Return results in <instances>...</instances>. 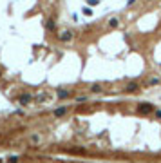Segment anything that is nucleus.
<instances>
[{"mask_svg": "<svg viewBox=\"0 0 161 163\" xmlns=\"http://www.w3.org/2000/svg\"><path fill=\"white\" fill-rule=\"evenodd\" d=\"M74 38V33H73V29H63L60 35H58V40L63 42V43H67V42H71Z\"/></svg>", "mask_w": 161, "mask_h": 163, "instance_id": "f257e3e1", "label": "nucleus"}, {"mask_svg": "<svg viewBox=\"0 0 161 163\" xmlns=\"http://www.w3.org/2000/svg\"><path fill=\"white\" fill-rule=\"evenodd\" d=\"M139 89H141V85H139L138 82H130V83H127V87H125L123 91H125L127 94H134V92H138Z\"/></svg>", "mask_w": 161, "mask_h": 163, "instance_id": "f03ea898", "label": "nucleus"}, {"mask_svg": "<svg viewBox=\"0 0 161 163\" xmlns=\"http://www.w3.org/2000/svg\"><path fill=\"white\" fill-rule=\"evenodd\" d=\"M154 111L152 103H138V112L139 114H150Z\"/></svg>", "mask_w": 161, "mask_h": 163, "instance_id": "7ed1b4c3", "label": "nucleus"}, {"mask_svg": "<svg viewBox=\"0 0 161 163\" xmlns=\"http://www.w3.org/2000/svg\"><path fill=\"white\" fill-rule=\"evenodd\" d=\"M73 91H67V89H56V96L60 100H65V98H71Z\"/></svg>", "mask_w": 161, "mask_h": 163, "instance_id": "20e7f679", "label": "nucleus"}, {"mask_svg": "<svg viewBox=\"0 0 161 163\" xmlns=\"http://www.w3.org/2000/svg\"><path fill=\"white\" fill-rule=\"evenodd\" d=\"M31 100H33V98H31V94H22V96L18 98V103H20L22 107H27V105L31 103Z\"/></svg>", "mask_w": 161, "mask_h": 163, "instance_id": "39448f33", "label": "nucleus"}, {"mask_svg": "<svg viewBox=\"0 0 161 163\" xmlns=\"http://www.w3.org/2000/svg\"><path fill=\"white\" fill-rule=\"evenodd\" d=\"M69 112V107H58V109H54V118H63L65 114Z\"/></svg>", "mask_w": 161, "mask_h": 163, "instance_id": "423d86ee", "label": "nucleus"}, {"mask_svg": "<svg viewBox=\"0 0 161 163\" xmlns=\"http://www.w3.org/2000/svg\"><path fill=\"white\" fill-rule=\"evenodd\" d=\"M45 29H47V31H54V29H56V20H54V18H49V20L45 22Z\"/></svg>", "mask_w": 161, "mask_h": 163, "instance_id": "0eeeda50", "label": "nucleus"}, {"mask_svg": "<svg viewBox=\"0 0 161 163\" xmlns=\"http://www.w3.org/2000/svg\"><path fill=\"white\" fill-rule=\"evenodd\" d=\"M109 27H111V29H116V27H120V18H118V16H112V18L109 20Z\"/></svg>", "mask_w": 161, "mask_h": 163, "instance_id": "6e6552de", "label": "nucleus"}, {"mask_svg": "<svg viewBox=\"0 0 161 163\" xmlns=\"http://www.w3.org/2000/svg\"><path fill=\"white\" fill-rule=\"evenodd\" d=\"M29 141L36 145V143H40V141H42V136H40V134H38V132H33V134L29 136Z\"/></svg>", "mask_w": 161, "mask_h": 163, "instance_id": "1a4fd4ad", "label": "nucleus"}, {"mask_svg": "<svg viewBox=\"0 0 161 163\" xmlns=\"http://www.w3.org/2000/svg\"><path fill=\"white\" fill-rule=\"evenodd\" d=\"M91 92H92V94H100V92H103V87H101V83H94V85L91 87Z\"/></svg>", "mask_w": 161, "mask_h": 163, "instance_id": "9d476101", "label": "nucleus"}, {"mask_svg": "<svg viewBox=\"0 0 161 163\" xmlns=\"http://www.w3.org/2000/svg\"><path fill=\"white\" fill-rule=\"evenodd\" d=\"M81 13H83L85 16H92V9H91V5H83V7H81Z\"/></svg>", "mask_w": 161, "mask_h": 163, "instance_id": "9b49d317", "label": "nucleus"}, {"mask_svg": "<svg viewBox=\"0 0 161 163\" xmlns=\"http://www.w3.org/2000/svg\"><path fill=\"white\" fill-rule=\"evenodd\" d=\"M87 5H91V7H96V5H100V0H87Z\"/></svg>", "mask_w": 161, "mask_h": 163, "instance_id": "f8f14e48", "label": "nucleus"}, {"mask_svg": "<svg viewBox=\"0 0 161 163\" xmlns=\"http://www.w3.org/2000/svg\"><path fill=\"white\" fill-rule=\"evenodd\" d=\"M159 78H150V80H149V85H158V83H159Z\"/></svg>", "mask_w": 161, "mask_h": 163, "instance_id": "ddd939ff", "label": "nucleus"}, {"mask_svg": "<svg viewBox=\"0 0 161 163\" xmlns=\"http://www.w3.org/2000/svg\"><path fill=\"white\" fill-rule=\"evenodd\" d=\"M87 100H89L87 96H78V98H76V102H78V103H83V102H87Z\"/></svg>", "mask_w": 161, "mask_h": 163, "instance_id": "4468645a", "label": "nucleus"}, {"mask_svg": "<svg viewBox=\"0 0 161 163\" xmlns=\"http://www.w3.org/2000/svg\"><path fill=\"white\" fill-rule=\"evenodd\" d=\"M154 116H156L158 120H161V109H156V111H154Z\"/></svg>", "mask_w": 161, "mask_h": 163, "instance_id": "2eb2a0df", "label": "nucleus"}, {"mask_svg": "<svg viewBox=\"0 0 161 163\" xmlns=\"http://www.w3.org/2000/svg\"><path fill=\"white\" fill-rule=\"evenodd\" d=\"M36 100H38V102H45V100H47V94H40Z\"/></svg>", "mask_w": 161, "mask_h": 163, "instance_id": "dca6fc26", "label": "nucleus"}, {"mask_svg": "<svg viewBox=\"0 0 161 163\" xmlns=\"http://www.w3.org/2000/svg\"><path fill=\"white\" fill-rule=\"evenodd\" d=\"M71 16H73V20H74V22H78V20H80V16H78V15H76V13H73V15H71Z\"/></svg>", "mask_w": 161, "mask_h": 163, "instance_id": "f3484780", "label": "nucleus"}, {"mask_svg": "<svg viewBox=\"0 0 161 163\" xmlns=\"http://www.w3.org/2000/svg\"><path fill=\"white\" fill-rule=\"evenodd\" d=\"M134 4H136V0H128V2H127V5H128V7H130V5H134Z\"/></svg>", "mask_w": 161, "mask_h": 163, "instance_id": "a211bd4d", "label": "nucleus"}, {"mask_svg": "<svg viewBox=\"0 0 161 163\" xmlns=\"http://www.w3.org/2000/svg\"><path fill=\"white\" fill-rule=\"evenodd\" d=\"M145 2H152V0H145Z\"/></svg>", "mask_w": 161, "mask_h": 163, "instance_id": "6ab92c4d", "label": "nucleus"}, {"mask_svg": "<svg viewBox=\"0 0 161 163\" xmlns=\"http://www.w3.org/2000/svg\"><path fill=\"white\" fill-rule=\"evenodd\" d=\"M0 78H2V71H0Z\"/></svg>", "mask_w": 161, "mask_h": 163, "instance_id": "aec40b11", "label": "nucleus"}]
</instances>
